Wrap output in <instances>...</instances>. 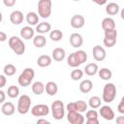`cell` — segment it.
Here are the masks:
<instances>
[{"label": "cell", "instance_id": "4fadbf2b", "mask_svg": "<svg viewBox=\"0 0 124 124\" xmlns=\"http://www.w3.org/2000/svg\"><path fill=\"white\" fill-rule=\"evenodd\" d=\"M70 44L73 47H76V48H78L82 46L83 44V39H82V36L78 33H73L71 36H70Z\"/></svg>", "mask_w": 124, "mask_h": 124}, {"label": "cell", "instance_id": "d590c367", "mask_svg": "<svg viewBox=\"0 0 124 124\" xmlns=\"http://www.w3.org/2000/svg\"><path fill=\"white\" fill-rule=\"evenodd\" d=\"M105 38H109V39H117V31L116 29H109V30H105Z\"/></svg>", "mask_w": 124, "mask_h": 124}, {"label": "cell", "instance_id": "60d3db41", "mask_svg": "<svg viewBox=\"0 0 124 124\" xmlns=\"http://www.w3.org/2000/svg\"><path fill=\"white\" fill-rule=\"evenodd\" d=\"M16 0H3V4L8 8L14 7L16 5Z\"/></svg>", "mask_w": 124, "mask_h": 124}, {"label": "cell", "instance_id": "ba28073f", "mask_svg": "<svg viewBox=\"0 0 124 124\" xmlns=\"http://www.w3.org/2000/svg\"><path fill=\"white\" fill-rule=\"evenodd\" d=\"M67 120L71 124H82L84 122V117L78 111H68Z\"/></svg>", "mask_w": 124, "mask_h": 124}, {"label": "cell", "instance_id": "5bb4252c", "mask_svg": "<svg viewBox=\"0 0 124 124\" xmlns=\"http://www.w3.org/2000/svg\"><path fill=\"white\" fill-rule=\"evenodd\" d=\"M1 111L4 115H7V116L13 115L16 111L15 105L12 102H4L2 107H1Z\"/></svg>", "mask_w": 124, "mask_h": 124}, {"label": "cell", "instance_id": "c3c4849f", "mask_svg": "<svg viewBox=\"0 0 124 124\" xmlns=\"http://www.w3.org/2000/svg\"><path fill=\"white\" fill-rule=\"evenodd\" d=\"M42 123H45V124H49L50 122L46 119H38L37 120V124H42Z\"/></svg>", "mask_w": 124, "mask_h": 124}, {"label": "cell", "instance_id": "277c9868", "mask_svg": "<svg viewBox=\"0 0 124 124\" xmlns=\"http://www.w3.org/2000/svg\"><path fill=\"white\" fill-rule=\"evenodd\" d=\"M115 97H116V86L111 82L105 84L102 95L103 101L106 103H111L115 99Z\"/></svg>", "mask_w": 124, "mask_h": 124}, {"label": "cell", "instance_id": "d6a6232c", "mask_svg": "<svg viewBox=\"0 0 124 124\" xmlns=\"http://www.w3.org/2000/svg\"><path fill=\"white\" fill-rule=\"evenodd\" d=\"M7 93L10 98H16L19 95V88L16 85H11L9 86Z\"/></svg>", "mask_w": 124, "mask_h": 124}, {"label": "cell", "instance_id": "e0dca14e", "mask_svg": "<svg viewBox=\"0 0 124 124\" xmlns=\"http://www.w3.org/2000/svg\"><path fill=\"white\" fill-rule=\"evenodd\" d=\"M45 90H46V92L49 96H54V95H56V93L58 91V86H57L56 82H54V81H48L45 85Z\"/></svg>", "mask_w": 124, "mask_h": 124}, {"label": "cell", "instance_id": "3957f363", "mask_svg": "<svg viewBox=\"0 0 124 124\" xmlns=\"http://www.w3.org/2000/svg\"><path fill=\"white\" fill-rule=\"evenodd\" d=\"M51 7H52L51 0H39L37 5L38 15L42 18L49 17L51 15Z\"/></svg>", "mask_w": 124, "mask_h": 124}, {"label": "cell", "instance_id": "8992f818", "mask_svg": "<svg viewBox=\"0 0 124 124\" xmlns=\"http://www.w3.org/2000/svg\"><path fill=\"white\" fill-rule=\"evenodd\" d=\"M30 107H31V99L28 95H21L17 101V111L20 114H26L29 110H30Z\"/></svg>", "mask_w": 124, "mask_h": 124}, {"label": "cell", "instance_id": "f6af8a7d", "mask_svg": "<svg viewBox=\"0 0 124 124\" xmlns=\"http://www.w3.org/2000/svg\"><path fill=\"white\" fill-rule=\"evenodd\" d=\"M7 40V34L5 32L0 31V42H5Z\"/></svg>", "mask_w": 124, "mask_h": 124}, {"label": "cell", "instance_id": "484cf974", "mask_svg": "<svg viewBox=\"0 0 124 124\" xmlns=\"http://www.w3.org/2000/svg\"><path fill=\"white\" fill-rule=\"evenodd\" d=\"M32 92L35 95H42L45 91V84L41 81H35L32 84Z\"/></svg>", "mask_w": 124, "mask_h": 124}, {"label": "cell", "instance_id": "d6986e66", "mask_svg": "<svg viewBox=\"0 0 124 124\" xmlns=\"http://www.w3.org/2000/svg\"><path fill=\"white\" fill-rule=\"evenodd\" d=\"M120 8H119V5L114 3V2H110L108 3L107 6H106V13L109 16H114V15H117L118 12H119Z\"/></svg>", "mask_w": 124, "mask_h": 124}, {"label": "cell", "instance_id": "2e32d148", "mask_svg": "<svg viewBox=\"0 0 124 124\" xmlns=\"http://www.w3.org/2000/svg\"><path fill=\"white\" fill-rule=\"evenodd\" d=\"M65 49L62 47H56L52 50V58L54 59V61L60 62L65 58Z\"/></svg>", "mask_w": 124, "mask_h": 124}, {"label": "cell", "instance_id": "44dd1931", "mask_svg": "<svg viewBox=\"0 0 124 124\" xmlns=\"http://www.w3.org/2000/svg\"><path fill=\"white\" fill-rule=\"evenodd\" d=\"M93 88V82L90 79H84L79 84V90L82 93H89Z\"/></svg>", "mask_w": 124, "mask_h": 124}, {"label": "cell", "instance_id": "e575fe53", "mask_svg": "<svg viewBox=\"0 0 124 124\" xmlns=\"http://www.w3.org/2000/svg\"><path fill=\"white\" fill-rule=\"evenodd\" d=\"M75 103H76V107H77V111L81 113V112H84V111L87 110V104L84 101L78 100V101H77Z\"/></svg>", "mask_w": 124, "mask_h": 124}, {"label": "cell", "instance_id": "f35d334b", "mask_svg": "<svg viewBox=\"0 0 124 124\" xmlns=\"http://www.w3.org/2000/svg\"><path fill=\"white\" fill-rule=\"evenodd\" d=\"M66 109H67L68 111H77L76 103H75V102H71V103L67 104V106H66Z\"/></svg>", "mask_w": 124, "mask_h": 124}, {"label": "cell", "instance_id": "ab89813d", "mask_svg": "<svg viewBox=\"0 0 124 124\" xmlns=\"http://www.w3.org/2000/svg\"><path fill=\"white\" fill-rule=\"evenodd\" d=\"M117 110H118V112L121 113V114L124 113V98H122L121 101H120V103L118 104V106H117Z\"/></svg>", "mask_w": 124, "mask_h": 124}, {"label": "cell", "instance_id": "9c48e42d", "mask_svg": "<svg viewBox=\"0 0 124 124\" xmlns=\"http://www.w3.org/2000/svg\"><path fill=\"white\" fill-rule=\"evenodd\" d=\"M92 54H93V58L96 60V61H103L105 60L106 56H107V52L105 50V48L99 45L95 46L92 49Z\"/></svg>", "mask_w": 124, "mask_h": 124}, {"label": "cell", "instance_id": "30bf717a", "mask_svg": "<svg viewBox=\"0 0 124 124\" xmlns=\"http://www.w3.org/2000/svg\"><path fill=\"white\" fill-rule=\"evenodd\" d=\"M99 113H100V115L104 119L108 120V121L113 120L114 119V116H115L113 109L109 106H102L101 108H100V110H99Z\"/></svg>", "mask_w": 124, "mask_h": 124}, {"label": "cell", "instance_id": "ee69618b", "mask_svg": "<svg viewBox=\"0 0 124 124\" xmlns=\"http://www.w3.org/2000/svg\"><path fill=\"white\" fill-rule=\"evenodd\" d=\"M5 100H6V94L3 90L0 89V104H3L5 102Z\"/></svg>", "mask_w": 124, "mask_h": 124}, {"label": "cell", "instance_id": "f546056e", "mask_svg": "<svg viewBox=\"0 0 124 124\" xmlns=\"http://www.w3.org/2000/svg\"><path fill=\"white\" fill-rule=\"evenodd\" d=\"M49 38L53 41V42H59L62 38H63V33L61 30L59 29H54L49 33Z\"/></svg>", "mask_w": 124, "mask_h": 124}, {"label": "cell", "instance_id": "1f68e13d", "mask_svg": "<svg viewBox=\"0 0 124 124\" xmlns=\"http://www.w3.org/2000/svg\"><path fill=\"white\" fill-rule=\"evenodd\" d=\"M3 71H4L5 76L11 77V76H14V75L16 74V66L13 65V64H7V65H5Z\"/></svg>", "mask_w": 124, "mask_h": 124}, {"label": "cell", "instance_id": "9a60e30c", "mask_svg": "<svg viewBox=\"0 0 124 124\" xmlns=\"http://www.w3.org/2000/svg\"><path fill=\"white\" fill-rule=\"evenodd\" d=\"M34 29L31 26H24L20 30V36L24 40H30L34 37Z\"/></svg>", "mask_w": 124, "mask_h": 124}, {"label": "cell", "instance_id": "7a4b0ae2", "mask_svg": "<svg viewBox=\"0 0 124 124\" xmlns=\"http://www.w3.org/2000/svg\"><path fill=\"white\" fill-rule=\"evenodd\" d=\"M35 77V72L32 68H25L23 72L19 75L17 78V82L22 87H27L32 82L33 78Z\"/></svg>", "mask_w": 124, "mask_h": 124}, {"label": "cell", "instance_id": "f907efd6", "mask_svg": "<svg viewBox=\"0 0 124 124\" xmlns=\"http://www.w3.org/2000/svg\"><path fill=\"white\" fill-rule=\"evenodd\" d=\"M73 1H75V2H78V1H80V0H73Z\"/></svg>", "mask_w": 124, "mask_h": 124}, {"label": "cell", "instance_id": "7402d4cb", "mask_svg": "<svg viewBox=\"0 0 124 124\" xmlns=\"http://www.w3.org/2000/svg\"><path fill=\"white\" fill-rule=\"evenodd\" d=\"M98 70H99V67L96 63H89L83 69V73H85L87 76H94L98 73Z\"/></svg>", "mask_w": 124, "mask_h": 124}, {"label": "cell", "instance_id": "836d02e7", "mask_svg": "<svg viewBox=\"0 0 124 124\" xmlns=\"http://www.w3.org/2000/svg\"><path fill=\"white\" fill-rule=\"evenodd\" d=\"M83 71L82 70H80V69H75V70H73L72 72H71V78L73 79V80H79V79H81V78L83 77Z\"/></svg>", "mask_w": 124, "mask_h": 124}, {"label": "cell", "instance_id": "b9f144b4", "mask_svg": "<svg viewBox=\"0 0 124 124\" xmlns=\"http://www.w3.org/2000/svg\"><path fill=\"white\" fill-rule=\"evenodd\" d=\"M7 83V78L4 75H0V88H3Z\"/></svg>", "mask_w": 124, "mask_h": 124}, {"label": "cell", "instance_id": "bcb514c9", "mask_svg": "<svg viewBox=\"0 0 124 124\" xmlns=\"http://www.w3.org/2000/svg\"><path fill=\"white\" fill-rule=\"evenodd\" d=\"M92 2H94V3H96L97 5H105L106 3H107V1L108 0H91Z\"/></svg>", "mask_w": 124, "mask_h": 124}, {"label": "cell", "instance_id": "7c38bea8", "mask_svg": "<svg viewBox=\"0 0 124 124\" xmlns=\"http://www.w3.org/2000/svg\"><path fill=\"white\" fill-rule=\"evenodd\" d=\"M23 18H24V16H23L22 12L18 11V10L13 11L10 15V21L15 25H19L20 23H22Z\"/></svg>", "mask_w": 124, "mask_h": 124}, {"label": "cell", "instance_id": "52a82bcc", "mask_svg": "<svg viewBox=\"0 0 124 124\" xmlns=\"http://www.w3.org/2000/svg\"><path fill=\"white\" fill-rule=\"evenodd\" d=\"M31 113L34 116H46L49 113V108L46 104H38L31 108Z\"/></svg>", "mask_w": 124, "mask_h": 124}, {"label": "cell", "instance_id": "d4e9b609", "mask_svg": "<svg viewBox=\"0 0 124 124\" xmlns=\"http://www.w3.org/2000/svg\"><path fill=\"white\" fill-rule=\"evenodd\" d=\"M26 21L29 25H37L39 22V15L35 12H29L26 15Z\"/></svg>", "mask_w": 124, "mask_h": 124}, {"label": "cell", "instance_id": "4dcf8cb0", "mask_svg": "<svg viewBox=\"0 0 124 124\" xmlns=\"http://www.w3.org/2000/svg\"><path fill=\"white\" fill-rule=\"evenodd\" d=\"M75 54H76L77 59H78V61L79 62L80 65L83 64L84 62H86V60H87V53H86L84 50L79 49V50H78V51H75Z\"/></svg>", "mask_w": 124, "mask_h": 124}, {"label": "cell", "instance_id": "6da1fadb", "mask_svg": "<svg viewBox=\"0 0 124 124\" xmlns=\"http://www.w3.org/2000/svg\"><path fill=\"white\" fill-rule=\"evenodd\" d=\"M9 46L16 55H21L25 51V45L23 41L16 36H12L9 39Z\"/></svg>", "mask_w": 124, "mask_h": 124}, {"label": "cell", "instance_id": "ffe728a7", "mask_svg": "<svg viewBox=\"0 0 124 124\" xmlns=\"http://www.w3.org/2000/svg\"><path fill=\"white\" fill-rule=\"evenodd\" d=\"M50 29H51L50 23L46 22V21H43V22L37 24V26H36V31H37L39 34H42V35H44V34L49 32Z\"/></svg>", "mask_w": 124, "mask_h": 124}, {"label": "cell", "instance_id": "8fae6325", "mask_svg": "<svg viewBox=\"0 0 124 124\" xmlns=\"http://www.w3.org/2000/svg\"><path fill=\"white\" fill-rule=\"evenodd\" d=\"M85 23V19L81 15H74L70 20V24L75 29L82 28Z\"/></svg>", "mask_w": 124, "mask_h": 124}, {"label": "cell", "instance_id": "603a6c76", "mask_svg": "<svg viewBox=\"0 0 124 124\" xmlns=\"http://www.w3.org/2000/svg\"><path fill=\"white\" fill-rule=\"evenodd\" d=\"M102 28L103 30H109L115 28V21L111 17H105L102 20Z\"/></svg>", "mask_w": 124, "mask_h": 124}, {"label": "cell", "instance_id": "5b68a950", "mask_svg": "<svg viewBox=\"0 0 124 124\" xmlns=\"http://www.w3.org/2000/svg\"><path fill=\"white\" fill-rule=\"evenodd\" d=\"M51 112L52 117L56 120H61L65 115V107L62 101L56 100L51 104Z\"/></svg>", "mask_w": 124, "mask_h": 124}, {"label": "cell", "instance_id": "83f0119b", "mask_svg": "<svg viewBox=\"0 0 124 124\" xmlns=\"http://www.w3.org/2000/svg\"><path fill=\"white\" fill-rule=\"evenodd\" d=\"M101 98L98 96H92L89 98L88 101V105L91 108H98L101 107Z\"/></svg>", "mask_w": 124, "mask_h": 124}, {"label": "cell", "instance_id": "f1b7e54d", "mask_svg": "<svg viewBox=\"0 0 124 124\" xmlns=\"http://www.w3.org/2000/svg\"><path fill=\"white\" fill-rule=\"evenodd\" d=\"M67 63H68V65H69L70 67H73V68H78V67L80 65L79 62H78V59H77V56H76L75 52L71 53V54L68 56V58H67Z\"/></svg>", "mask_w": 124, "mask_h": 124}, {"label": "cell", "instance_id": "7bdbcfd3", "mask_svg": "<svg viewBox=\"0 0 124 124\" xmlns=\"http://www.w3.org/2000/svg\"><path fill=\"white\" fill-rule=\"evenodd\" d=\"M86 123L87 124H98L99 119L98 118H89V119H86Z\"/></svg>", "mask_w": 124, "mask_h": 124}, {"label": "cell", "instance_id": "ac0fdd59", "mask_svg": "<svg viewBox=\"0 0 124 124\" xmlns=\"http://www.w3.org/2000/svg\"><path fill=\"white\" fill-rule=\"evenodd\" d=\"M37 64H38L39 67H42V68L47 67L51 64V57L49 55H46V54L41 55L37 59Z\"/></svg>", "mask_w": 124, "mask_h": 124}, {"label": "cell", "instance_id": "681fc988", "mask_svg": "<svg viewBox=\"0 0 124 124\" xmlns=\"http://www.w3.org/2000/svg\"><path fill=\"white\" fill-rule=\"evenodd\" d=\"M2 19H3V16H2V13L0 12V23H1V21H2Z\"/></svg>", "mask_w": 124, "mask_h": 124}, {"label": "cell", "instance_id": "cb8c5ba5", "mask_svg": "<svg viewBox=\"0 0 124 124\" xmlns=\"http://www.w3.org/2000/svg\"><path fill=\"white\" fill-rule=\"evenodd\" d=\"M46 44V39L42 34H39V35L35 36L34 39H33V45L38 48H41V47L45 46Z\"/></svg>", "mask_w": 124, "mask_h": 124}, {"label": "cell", "instance_id": "4316f807", "mask_svg": "<svg viewBox=\"0 0 124 124\" xmlns=\"http://www.w3.org/2000/svg\"><path fill=\"white\" fill-rule=\"evenodd\" d=\"M98 74H99V77L101 78V79H103V80H108L112 77L111 71L108 68H102L101 70H98Z\"/></svg>", "mask_w": 124, "mask_h": 124}, {"label": "cell", "instance_id": "7dc6e473", "mask_svg": "<svg viewBox=\"0 0 124 124\" xmlns=\"http://www.w3.org/2000/svg\"><path fill=\"white\" fill-rule=\"evenodd\" d=\"M116 123L117 124H124V116H118L116 118Z\"/></svg>", "mask_w": 124, "mask_h": 124}, {"label": "cell", "instance_id": "74e56055", "mask_svg": "<svg viewBox=\"0 0 124 124\" xmlns=\"http://www.w3.org/2000/svg\"><path fill=\"white\" fill-rule=\"evenodd\" d=\"M86 119H89V118H98V112L95 108H92V109H89L86 111Z\"/></svg>", "mask_w": 124, "mask_h": 124}, {"label": "cell", "instance_id": "8d00e7d4", "mask_svg": "<svg viewBox=\"0 0 124 124\" xmlns=\"http://www.w3.org/2000/svg\"><path fill=\"white\" fill-rule=\"evenodd\" d=\"M103 43L105 46L107 47H112L116 44V39H109V38H104Z\"/></svg>", "mask_w": 124, "mask_h": 124}]
</instances>
